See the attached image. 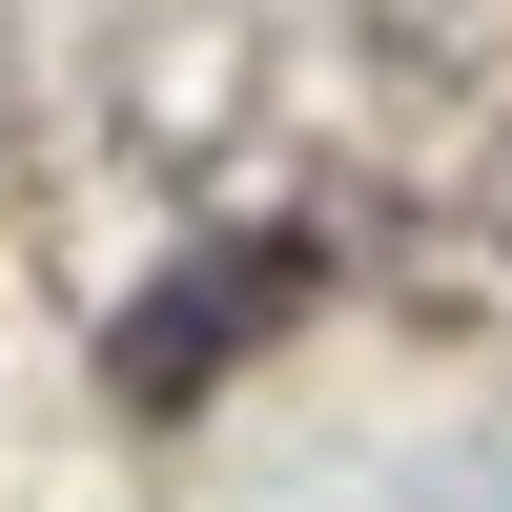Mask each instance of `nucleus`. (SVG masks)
Listing matches in <instances>:
<instances>
[{"mask_svg": "<svg viewBox=\"0 0 512 512\" xmlns=\"http://www.w3.org/2000/svg\"><path fill=\"white\" fill-rule=\"evenodd\" d=\"M246 308H267V267H205V287H164V308L123 328V369H144V390H185V349H226Z\"/></svg>", "mask_w": 512, "mask_h": 512, "instance_id": "nucleus-1", "label": "nucleus"}]
</instances>
